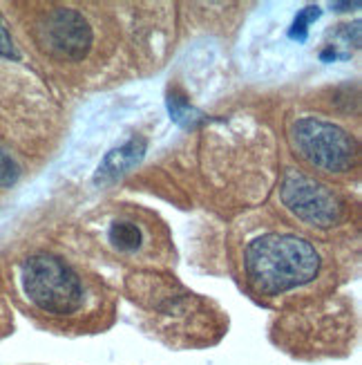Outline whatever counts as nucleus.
<instances>
[{
  "mask_svg": "<svg viewBox=\"0 0 362 365\" xmlns=\"http://www.w3.org/2000/svg\"><path fill=\"white\" fill-rule=\"evenodd\" d=\"M291 139L302 160L320 170L342 173L356 162V141L334 123L311 117L300 119L293 125Z\"/></svg>",
  "mask_w": 362,
  "mask_h": 365,
  "instance_id": "obj_3",
  "label": "nucleus"
},
{
  "mask_svg": "<svg viewBox=\"0 0 362 365\" xmlns=\"http://www.w3.org/2000/svg\"><path fill=\"white\" fill-rule=\"evenodd\" d=\"M248 282L264 296H277L311 282L320 272L316 247L300 235L266 233L246 247Z\"/></svg>",
  "mask_w": 362,
  "mask_h": 365,
  "instance_id": "obj_1",
  "label": "nucleus"
},
{
  "mask_svg": "<svg viewBox=\"0 0 362 365\" xmlns=\"http://www.w3.org/2000/svg\"><path fill=\"white\" fill-rule=\"evenodd\" d=\"M144 155H146V139H141V137L130 139L125 146L105 155V160L101 162L94 182L97 184H112L115 180L125 175L130 168H134L141 160H144Z\"/></svg>",
  "mask_w": 362,
  "mask_h": 365,
  "instance_id": "obj_6",
  "label": "nucleus"
},
{
  "mask_svg": "<svg viewBox=\"0 0 362 365\" xmlns=\"http://www.w3.org/2000/svg\"><path fill=\"white\" fill-rule=\"evenodd\" d=\"M0 56H7V58H18V52H16L14 41L9 36V31L5 27V23L0 21Z\"/></svg>",
  "mask_w": 362,
  "mask_h": 365,
  "instance_id": "obj_9",
  "label": "nucleus"
},
{
  "mask_svg": "<svg viewBox=\"0 0 362 365\" xmlns=\"http://www.w3.org/2000/svg\"><path fill=\"white\" fill-rule=\"evenodd\" d=\"M287 209L313 227H334L342 215V202L334 190L297 170H289L280 186Z\"/></svg>",
  "mask_w": 362,
  "mask_h": 365,
  "instance_id": "obj_4",
  "label": "nucleus"
},
{
  "mask_svg": "<svg viewBox=\"0 0 362 365\" xmlns=\"http://www.w3.org/2000/svg\"><path fill=\"white\" fill-rule=\"evenodd\" d=\"M18 175H21L18 164H16L5 150H0V186H11V184H16Z\"/></svg>",
  "mask_w": 362,
  "mask_h": 365,
  "instance_id": "obj_8",
  "label": "nucleus"
},
{
  "mask_svg": "<svg viewBox=\"0 0 362 365\" xmlns=\"http://www.w3.org/2000/svg\"><path fill=\"white\" fill-rule=\"evenodd\" d=\"M23 289L38 309L68 316L83 305V284L72 269L47 253L31 256L23 264Z\"/></svg>",
  "mask_w": 362,
  "mask_h": 365,
  "instance_id": "obj_2",
  "label": "nucleus"
},
{
  "mask_svg": "<svg viewBox=\"0 0 362 365\" xmlns=\"http://www.w3.org/2000/svg\"><path fill=\"white\" fill-rule=\"evenodd\" d=\"M311 19H318V7H309L307 11H302L300 16H297V21H295V29H293V36L295 38H304V31H307V25Z\"/></svg>",
  "mask_w": 362,
  "mask_h": 365,
  "instance_id": "obj_10",
  "label": "nucleus"
},
{
  "mask_svg": "<svg viewBox=\"0 0 362 365\" xmlns=\"http://www.w3.org/2000/svg\"><path fill=\"white\" fill-rule=\"evenodd\" d=\"M110 242L121 251H134L141 247V231L132 222H115L110 227Z\"/></svg>",
  "mask_w": 362,
  "mask_h": 365,
  "instance_id": "obj_7",
  "label": "nucleus"
},
{
  "mask_svg": "<svg viewBox=\"0 0 362 365\" xmlns=\"http://www.w3.org/2000/svg\"><path fill=\"white\" fill-rule=\"evenodd\" d=\"M47 43L52 50L65 54L70 58H83L90 50L92 34L90 27L83 21V16H78L72 9H58L47 21Z\"/></svg>",
  "mask_w": 362,
  "mask_h": 365,
  "instance_id": "obj_5",
  "label": "nucleus"
}]
</instances>
